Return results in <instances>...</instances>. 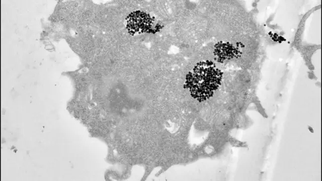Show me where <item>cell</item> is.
Here are the masks:
<instances>
[{
    "instance_id": "2",
    "label": "cell",
    "mask_w": 322,
    "mask_h": 181,
    "mask_svg": "<svg viewBox=\"0 0 322 181\" xmlns=\"http://www.w3.org/2000/svg\"><path fill=\"white\" fill-rule=\"evenodd\" d=\"M150 22V18L145 14L137 12L128 16L127 23L129 29L137 32L146 29Z\"/></svg>"
},
{
    "instance_id": "1",
    "label": "cell",
    "mask_w": 322,
    "mask_h": 181,
    "mask_svg": "<svg viewBox=\"0 0 322 181\" xmlns=\"http://www.w3.org/2000/svg\"><path fill=\"white\" fill-rule=\"evenodd\" d=\"M222 72L211 61L200 62L186 77L191 95L201 102L211 97L221 84Z\"/></svg>"
}]
</instances>
